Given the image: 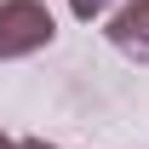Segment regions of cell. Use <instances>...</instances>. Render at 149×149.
<instances>
[{"label":"cell","mask_w":149,"mask_h":149,"mask_svg":"<svg viewBox=\"0 0 149 149\" xmlns=\"http://www.w3.org/2000/svg\"><path fill=\"white\" fill-rule=\"evenodd\" d=\"M17 149H57V143H46V138H17Z\"/></svg>","instance_id":"obj_4"},{"label":"cell","mask_w":149,"mask_h":149,"mask_svg":"<svg viewBox=\"0 0 149 149\" xmlns=\"http://www.w3.org/2000/svg\"><path fill=\"white\" fill-rule=\"evenodd\" d=\"M109 6H115V0H69V12H74L80 23H92V17H103Z\"/></svg>","instance_id":"obj_3"},{"label":"cell","mask_w":149,"mask_h":149,"mask_svg":"<svg viewBox=\"0 0 149 149\" xmlns=\"http://www.w3.org/2000/svg\"><path fill=\"white\" fill-rule=\"evenodd\" d=\"M0 149H17V143H12V138H6V132H0Z\"/></svg>","instance_id":"obj_5"},{"label":"cell","mask_w":149,"mask_h":149,"mask_svg":"<svg viewBox=\"0 0 149 149\" xmlns=\"http://www.w3.org/2000/svg\"><path fill=\"white\" fill-rule=\"evenodd\" d=\"M109 40L120 57H138L149 63V0H126L120 12L109 17Z\"/></svg>","instance_id":"obj_2"},{"label":"cell","mask_w":149,"mask_h":149,"mask_svg":"<svg viewBox=\"0 0 149 149\" xmlns=\"http://www.w3.org/2000/svg\"><path fill=\"white\" fill-rule=\"evenodd\" d=\"M52 35H57V23L40 0H0V63L52 46Z\"/></svg>","instance_id":"obj_1"}]
</instances>
